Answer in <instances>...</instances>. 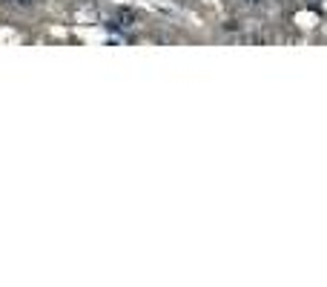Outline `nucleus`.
I'll use <instances>...</instances> for the list:
<instances>
[{
  "label": "nucleus",
  "instance_id": "obj_2",
  "mask_svg": "<svg viewBox=\"0 0 327 287\" xmlns=\"http://www.w3.org/2000/svg\"><path fill=\"white\" fill-rule=\"evenodd\" d=\"M247 3H259V0H247Z\"/></svg>",
  "mask_w": 327,
  "mask_h": 287
},
{
  "label": "nucleus",
  "instance_id": "obj_1",
  "mask_svg": "<svg viewBox=\"0 0 327 287\" xmlns=\"http://www.w3.org/2000/svg\"><path fill=\"white\" fill-rule=\"evenodd\" d=\"M118 20H121V26H132L135 15H132V12H127V9H121V12H118Z\"/></svg>",
  "mask_w": 327,
  "mask_h": 287
}]
</instances>
